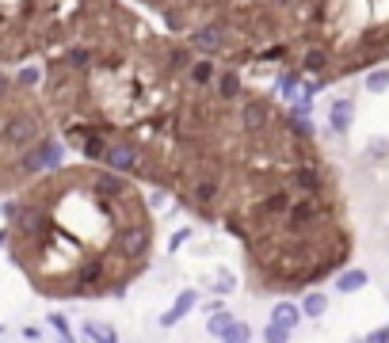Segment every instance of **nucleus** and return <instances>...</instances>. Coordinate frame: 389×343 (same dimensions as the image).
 <instances>
[{"instance_id":"nucleus-1","label":"nucleus","mask_w":389,"mask_h":343,"mask_svg":"<svg viewBox=\"0 0 389 343\" xmlns=\"http://www.w3.org/2000/svg\"><path fill=\"white\" fill-rule=\"evenodd\" d=\"M4 218L8 256L39 298H119L157 252L149 194L100 164L39 175Z\"/></svg>"},{"instance_id":"nucleus-2","label":"nucleus","mask_w":389,"mask_h":343,"mask_svg":"<svg viewBox=\"0 0 389 343\" xmlns=\"http://www.w3.org/2000/svg\"><path fill=\"white\" fill-rule=\"evenodd\" d=\"M58 164L61 142L42 96L20 88L0 69V194H20Z\"/></svg>"},{"instance_id":"nucleus-3","label":"nucleus","mask_w":389,"mask_h":343,"mask_svg":"<svg viewBox=\"0 0 389 343\" xmlns=\"http://www.w3.org/2000/svg\"><path fill=\"white\" fill-rule=\"evenodd\" d=\"M73 4L54 0H0V65H20L31 54H50L65 39Z\"/></svg>"},{"instance_id":"nucleus-4","label":"nucleus","mask_w":389,"mask_h":343,"mask_svg":"<svg viewBox=\"0 0 389 343\" xmlns=\"http://www.w3.org/2000/svg\"><path fill=\"white\" fill-rule=\"evenodd\" d=\"M351 126H355V99H347V96L332 99V107H328V130L344 137V134H351Z\"/></svg>"},{"instance_id":"nucleus-5","label":"nucleus","mask_w":389,"mask_h":343,"mask_svg":"<svg viewBox=\"0 0 389 343\" xmlns=\"http://www.w3.org/2000/svg\"><path fill=\"white\" fill-rule=\"evenodd\" d=\"M198 305V290H179L176 294V301H172V309L164 313V317H160V328H176L179 320L187 317V313H191Z\"/></svg>"},{"instance_id":"nucleus-6","label":"nucleus","mask_w":389,"mask_h":343,"mask_svg":"<svg viewBox=\"0 0 389 343\" xmlns=\"http://www.w3.org/2000/svg\"><path fill=\"white\" fill-rule=\"evenodd\" d=\"M271 324H275V328H282V332H294L301 324V309L294 301H275L271 305Z\"/></svg>"},{"instance_id":"nucleus-7","label":"nucleus","mask_w":389,"mask_h":343,"mask_svg":"<svg viewBox=\"0 0 389 343\" xmlns=\"http://www.w3.org/2000/svg\"><path fill=\"white\" fill-rule=\"evenodd\" d=\"M366 282H370V275L363 271V267H347V271L336 275V290L340 294H359V290H366Z\"/></svg>"},{"instance_id":"nucleus-8","label":"nucleus","mask_w":389,"mask_h":343,"mask_svg":"<svg viewBox=\"0 0 389 343\" xmlns=\"http://www.w3.org/2000/svg\"><path fill=\"white\" fill-rule=\"evenodd\" d=\"M298 309H301V317H313V320H317V317H325V313H328V294L309 290L306 298H301V305H298Z\"/></svg>"},{"instance_id":"nucleus-9","label":"nucleus","mask_w":389,"mask_h":343,"mask_svg":"<svg viewBox=\"0 0 389 343\" xmlns=\"http://www.w3.org/2000/svg\"><path fill=\"white\" fill-rule=\"evenodd\" d=\"M84 339L88 343H119L111 324H103V320H84Z\"/></svg>"},{"instance_id":"nucleus-10","label":"nucleus","mask_w":389,"mask_h":343,"mask_svg":"<svg viewBox=\"0 0 389 343\" xmlns=\"http://www.w3.org/2000/svg\"><path fill=\"white\" fill-rule=\"evenodd\" d=\"M363 88L370 92V96H382V92H389V69H385V65H378V69L366 73Z\"/></svg>"},{"instance_id":"nucleus-11","label":"nucleus","mask_w":389,"mask_h":343,"mask_svg":"<svg viewBox=\"0 0 389 343\" xmlns=\"http://www.w3.org/2000/svg\"><path fill=\"white\" fill-rule=\"evenodd\" d=\"M233 320H237V317H233V313H225V309H222V313H210V317H206V332H210L214 339H222L225 328H229Z\"/></svg>"},{"instance_id":"nucleus-12","label":"nucleus","mask_w":389,"mask_h":343,"mask_svg":"<svg viewBox=\"0 0 389 343\" xmlns=\"http://www.w3.org/2000/svg\"><path fill=\"white\" fill-rule=\"evenodd\" d=\"M222 343H252V328H249V324H244V320H233L229 328H225Z\"/></svg>"},{"instance_id":"nucleus-13","label":"nucleus","mask_w":389,"mask_h":343,"mask_svg":"<svg viewBox=\"0 0 389 343\" xmlns=\"http://www.w3.org/2000/svg\"><path fill=\"white\" fill-rule=\"evenodd\" d=\"M46 324H50V328L58 332V336H61L65 343H73V336H69V320H65L61 313H46Z\"/></svg>"},{"instance_id":"nucleus-14","label":"nucleus","mask_w":389,"mask_h":343,"mask_svg":"<svg viewBox=\"0 0 389 343\" xmlns=\"http://www.w3.org/2000/svg\"><path fill=\"white\" fill-rule=\"evenodd\" d=\"M233 290H237V279H233L229 271H222L214 279V286H210V294H233Z\"/></svg>"},{"instance_id":"nucleus-15","label":"nucleus","mask_w":389,"mask_h":343,"mask_svg":"<svg viewBox=\"0 0 389 343\" xmlns=\"http://www.w3.org/2000/svg\"><path fill=\"white\" fill-rule=\"evenodd\" d=\"M366 156H370V161H378V156H389V142H385V137H370Z\"/></svg>"},{"instance_id":"nucleus-16","label":"nucleus","mask_w":389,"mask_h":343,"mask_svg":"<svg viewBox=\"0 0 389 343\" xmlns=\"http://www.w3.org/2000/svg\"><path fill=\"white\" fill-rule=\"evenodd\" d=\"M263 343H290V332H282V328H275V324H268V328H263Z\"/></svg>"},{"instance_id":"nucleus-17","label":"nucleus","mask_w":389,"mask_h":343,"mask_svg":"<svg viewBox=\"0 0 389 343\" xmlns=\"http://www.w3.org/2000/svg\"><path fill=\"white\" fill-rule=\"evenodd\" d=\"M187 240H191V229H179L172 237V252H179V244H187Z\"/></svg>"},{"instance_id":"nucleus-18","label":"nucleus","mask_w":389,"mask_h":343,"mask_svg":"<svg viewBox=\"0 0 389 343\" xmlns=\"http://www.w3.org/2000/svg\"><path fill=\"white\" fill-rule=\"evenodd\" d=\"M363 343H389V332H385V328H382V332H370Z\"/></svg>"},{"instance_id":"nucleus-19","label":"nucleus","mask_w":389,"mask_h":343,"mask_svg":"<svg viewBox=\"0 0 389 343\" xmlns=\"http://www.w3.org/2000/svg\"><path fill=\"white\" fill-rule=\"evenodd\" d=\"M385 332H389V324H385Z\"/></svg>"},{"instance_id":"nucleus-20","label":"nucleus","mask_w":389,"mask_h":343,"mask_svg":"<svg viewBox=\"0 0 389 343\" xmlns=\"http://www.w3.org/2000/svg\"><path fill=\"white\" fill-rule=\"evenodd\" d=\"M84 343H88V339H84Z\"/></svg>"}]
</instances>
